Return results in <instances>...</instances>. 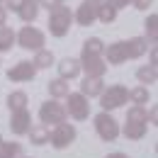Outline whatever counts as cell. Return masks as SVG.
Returning a JSON list of instances; mask_svg holds the SVG:
<instances>
[{
    "instance_id": "cell-1",
    "label": "cell",
    "mask_w": 158,
    "mask_h": 158,
    "mask_svg": "<svg viewBox=\"0 0 158 158\" xmlns=\"http://www.w3.org/2000/svg\"><path fill=\"white\" fill-rule=\"evenodd\" d=\"M71 24H73V12L66 2H51L49 5V32L51 37H66L71 32Z\"/></svg>"
},
{
    "instance_id": "cell-2",
    "label": "cell",
    "mask_w": 158,
    "mask_h": 158,
    "mask_svg": "<svg viewBox=\"0 0 158 158\" xmlns=\"http://www.w3.org/2000/svg\"><path fill=\"white\" fill-rule=\"evenodd\" d=\"M129 102V88L124 85H105L102 95H100V107L102 112H112V110H119Z\"/></svg>"
},
{
    "instance_id": "cell-3",
    "label": "cell",
    "mask_w": 158,
    "mask_h": 158,
    "mask_svg": "<svg viewBox=\"0 0 158 158\" xmlns=\"http://www.w3.org/2000/svg\"><path fill=\"white\" fill-rule=\"evenodd\" d=\"M15 41L20 44V49H24V51H34V54H37V51L44 49L46 37H44L41 29L27 24V27H22V29H20V34H15Z\"/></svg>"
},
{
    "instance_id": "cell-4",
    "label": "cell",
    "mask_w": 158,
    "mask_h": 158,
    "mask_svg": "<svg viewBox=\"0 0 158 158\" xmlns=\"http://www.w3.org/2000/svg\"><path fill=\"white\" fill-rule=\"evenodd\" d=\"M39 119L44 127H49V124H63L66 119H68V114H66V107L61 105L59 100H46V102H41L39 107Z\"/></svg>"
},
{
    "instance_id": "cell-5",
    "label": "cell",
    "mask_w": 158,
    "mask_h": 158,
    "mask_svg": "<svg viewBox=\"0 0 158 158\" xmlns=\"http://www.w3.org/2000/svg\"><path fill=\"white\" fill-rule=\"evenodd\" d=\"M63 107H66V114L71 119H76V122H85L90 117V100L83 98L80 93H68Z\"/></svg>"
},
{
    "instance_id": "cell-6",
    "label": "cell",
    "mask_w": 158,
    "mask_h": 158,
    "mask_svg": "<svg viewBox=\"0 0 158 158\" xmlns=\"http://www.w3.org/2000/svg\"><path fill=\"white\" fill-rule=\"evenodd\" d=\"M76 136H78L76 127L68 124V122H63V124H56V127L49 131V143H51L54 148L63 151V148H68V146L76 141Z\"/></svg>"
},
{
    "instance_id": "cell-7",
    "label": "cell",
    "mask_w": 158,
    "mask_h": 158,
    "mask_svg": "<svg viewBox=\"0 0 158 158\" xmlns=\"http://www.w3.org/2000/svg\"><path fill=\"white\" fill-rule=\"evenodd\" d=\"M93 124H95V131H98V136L102 139V141H114V139L119 136V122L112 117L110 112L95 114Z\"/></svg>"
},
{
    "instance_id": "cell-8",
    "label": "cell",
    "mask_w": 158,
    "mask_h": 158,
    "mask_svg": "<svg viewBox=\"0 0 158 158\" xmlns=\"http://www.w3.org/2000/svg\"><path fill=\"white\" fill-rule=\"evenodd\" d=\"M105 63L107 66H122L124 61H129L127 56V41H112V44H105Z\"/></svg>"
},
{
    "instance_id": "cell-9",
    "label": "cell",
    "mask_w": 158,
    "mask_h": 158,
    "mask_svg": "<svg viewBox=\"0 0 158 158\" xmlns=\"http://www.w3.org/2000/svg\"><path fill=\"white\" fill-rule=\"evenodd\" d=\"M78 61H80V71H85L88 78H102L110 68L102 56H80Z\"/></svg>"
},
{
    "instance_id": "cell-10",
    "label": "cell",
    "mask_w": 158,
    "mask_h": 158,
    "mask_svg": "<svg viewBox=\"0 0 158 158\" xmlns=\"http://www.w3.org/2000/svg\"><path fill=\"white\" fill-rule=\"evenodd\" d=\"M34 76H37V68L32 61H20L7 71V80L12 83H27V80H34Z\"/></svg>"
},
{
    "instance_id": "cell-11",
    "label": "cell",
    "mask_w": 158,
    "mask_h": 158,
    "mask_svg": "<svg viewBox=\"0 0 158 158\" xmlns=\"http://www.w3.org/2000/svg\"><path fill=\"white\" fill-rule=\"evenodd\" d=\"M29 129H32V114H29V110L12 112V117H10V131L15 136H27Z\"/></svg>"
},
{
    "instance_id": "cell-12",
    "label": "cell",
    "mask_w": 158,
    "mask_h": 158,
    "mask_svg": "<svg viewBox=\"0 0 158 158\" xmlns=\"http://www.w3.org/2000/svg\"><path fill=\"white\" fill-rule=\"evenodd\" d=\"M95 10H98V5H93L90 0H83L78 10L73 12V22H78L80 27H90L95 22Z\"/></svg>"
},
{
    "instance_id": "cell-13",
    "label": "cell",
    "mask_w": 158,
    "mask_h": 158,
    "mask_svg": "<svg viewBox=\"0 0 158 158\" xmlns=\"http://www.w3.org/2000/svg\"><path fill=\"white\" fill-rule=\"evenodd\" d=\"M56 68H59V78H61V80H66V83L80 76V61H78V59H71V56L61 59Z\"/></svg>"
},
{
    "instance_id": "cell-14",
    "label": "cell",
    "mask_w": 158,
    "mask_h": 158,
    "mask_svg": "<svg viewBox=\"0 0 158 158\" xmlns=\"http://www.w3.org/2000/svg\"><path fill=\"white\" fill-rule=\"evenodd\" d=\"M102 90H105V80L102 78H83V83H80V95L83 98H100L102 95Z\"/></svg>"
},
{
    "instance_id": "cell-15",
    "label": "cell",
    "mask_w": 158,
    "mask_h": 158,
    "mask_svg": "<svg viewBox=\"0 0 158 158\" xmlns=\"http://www.w3.org/2000/svg\"><path fill=\"white\" fill-rule=\"evenodd\" d=\"M146 131H148V124H139V122H127L124 129H119V134H124L129 141L143 139V136H146Z\"/></svg>"
},
{
    "instance_id": "cell-16",
    "label": "cell",
    "mask_w": 158,
    "mask_h": 158,
    "mask_svg": "<svg viewBox=\"0 0 158 158\" xmlns=\"http://www.w3.org/2000/svg\"><path fill=\"white\" fill-rule=\"evenodd\" d=\"M146 51H148V41L143 37H131L127 41V56L129 59H141Z\"/></svg>"
},
{
    "instance_id": "cell-17",
    "label": "cell",
    "mask_w": 158,
    "mask_h": 158,
    "mask_svg": "<svg viewBox=\"0 0 158 158\" xmlns=\"http://www.w3.org/2000/svg\"><path fill=\"white\" fill-rule=\"evenodd\" d=\"M39 10H41L39 2H34V0H27V2L20 7V12H17V15H20V20L24 22V24H32V22L39 17Z\"/></svg>"
},
{
    "instance_id": "cell-18",
    "label": "cell",
    "mask_w": 158,
    "mask_h": 158,
    "mask_svg": "<svg viewBox=\"0 0 158 158\" xmlns=\"http://www.w3.org/2000/svg\"><path fill=\"white\" fill-rule=\"evenodd\" d=\"M46 90H49V95L51 100H61V98H68V93H71V88H68V83L61 78H54L46 83Z\"/></svg>"
},
{
    "instance_id": "cell-19",
    "label": "cell",
    "mask_w": 158,
    "mask_h": 158,
    "mask_svg": "<svg viewBox=\"0 0 158 158\" xmlns=\"http://www.w3.org/2000/svg\"><path fill=\"white\" fill-rule=\"evenodd\" d=\"M95 20H100L102 24H112V22L117 20V10L105 0V2H100L98 10H95Z\"/></svg>"
},
{
    "instance_id": "cell-20",
    "label": "cell",
    "mask_w": 158,
    "mask_h": 158,
    "mask_svg": "<svg viewBox=\"0 0 158 158\" xmlns=\"http://www.w3.org/2000/svg\"><path fill=\"white\" fill-rule=\"evenodd\" d=\"M20 156H24L20 141H2V136H0V158H20Z\"/></svg>"
},
{
    "instance_id": "cell-21",
    "label": "cell",
    "mask_w": 158,
    "mask_h": 158,
    "mask_svg": "<svg viewBox=\"0 0 158 158\" xmlns=\"http://www.w3.org/2000/svg\"><path fill=\"white\" fill-rule=\"evenodd\" d=\"M102 51H105V41L100 39V37H90V39H85V44H83L80 56H102Z\"/></svg>"
},
{
    "instance_id": "cell-22",
    "label": "cell",
    "mask_w": 158,
    "mask_h": 158,
    "mask_svg": "<svg viewBox=\"0 0 158 158\" xmlns=\"http://www.w3.org/2000/svg\"><path fill=\"white\" fill-rule=\"evenodd\" d=\"M27 93H22V90H12L10 95H7V107H10V112H20V110H27Z\"/></svg>"
},
{
    "instance_id": "cell-23",
    "label": "cell",
    "mask_w": 158,
    "mask_h": 158,
    "mask_svg": "<svg viewBox=\"0 0 158 158\" xmlns=\"http://www.w3.org/2000/svg\"><path fill=\"white\" fill-rule=\"evenodd\" d=\"M49 127H44V124H34L32 129H29V141L34 143V146H44V143H49Z\"/></svg>"
},
{
    "instance_id": "cell-24",
    "label": "cell",
    "mask_w": 158,
    "mask_h": 158,
    "mask_svg": "<svg viewBox=\"0 0 158 158\" xmlns=\"http://www.w3.org/2000/svg\"><path fill=\"white\" fill-rule=\"evenodd\" d=\"M136 78L139 83L146 88V85H156V80H158V68H153V66H141L136 71Z\"/></svg>"
},
{
    "instance_id": "cell-25",
    "label": "cell",
    "mask_w": 158,
    "mask_h": 158,
    "mask_svg": "<svg viewBox=\"0 0 158 158\" xmlns=\"http://www.w3.org/2000/svg\"><path fill=\"white\" fill-rule=\"evenodd\" d=\"M143 29H146V37H143V39L151 41V44H156V41H158V15H156V12H151V15L146 17Z\"/></svg>"
},
{
    "instance_id": "cell-26",
    "label": "cell",
    "mask_w": 158,
    "mask_h": 158,
    "mask_svg": "<svg viewBox=\"0 0 158 158\" xmlns=\"http://www.w3.org/2000/svg\"><path fill=\"white\" fill-rule=\"evenodd\" d=\"M34 68L37 71H44V68H51L54 63H56V59H54V54L49 51V49H41V51H37V56H34Z\"/></svg>"
},
{
    "instance_id": "cell-27",
    "label": "cell",
    "mask_w": 158,
    "mask_h": 158,
    "mask_svg": "<svg viewBox=\"0 0 158 158\" xmlns=\"http://www.w3.org/2000/svg\"><path fill=\"white\" fill-rule=\"evenodd\" d=\"M129 100H131L134 105H141V107H146V105H148V100H151V93H148V88H143V85H136V88H131V90H129Z\"/></svg>"
},
{
    "instance_id": "cell-28",
    "label": "cell",
    "mask_w": 158,
    "mask_h": 158,
    "mask_svg": "<svg viewBox=\"0 0 158 158\" xmlns=\"http://www.w3.org/2000/svg\"><path fill=\"white\" fill-rule=\"evenodd\" d=\"M15 46V29L2 24L0 27V51H10Z\"/></svg>"
},
{
    "instance_id": "cell-29",
    "label": "cell",
    "mask_w": 158,
    "mask_h": 158,
    "mask_svg": "<svg viewBox=\"0 0 158 158\" xmlns=\"http://www.w3.org/2000/svg\"><path fill=\"white\" fill-rule=\"evenodd\" d=\"M146 114L148 110L141 107V105H131L129 112H127V122H139V124H146Z\"/></svg>"
},
{
    "instance_id": "cell-30",
    "label": "cell",
    "mask_w": 158,
    "mask_h": 158,
    "mask_svg": "<svg viewBox=\"0 0 158 158\" xmlns=\"http://www.w3.org/2000/svg\"><path fill=\"white\" fill-rule=\"evenodd\" d=\"M24 2H27V0H5L2 7H5V10H12V12H20V7L24 5Z\"/></svg>"
},
{
    "instance_id": "cell-31",
    "label": "cell",
    "mask_w": 158,
    "mask_h": 158,
    "mask_svg": "<svg viewBox=\"0 0 158 158\" xmlns=\"http://www.w3.org/2000/svg\"><path fill=\"white\" fill-rule=\"evenodd\" d=\"M131 2H134V7H136V10H143V12L153 5V0H131Z\"/></svg>"
},
{
    "instance_id": "cell-32",
    "label": "cell",
    "mask_w": 158,
    "mask_h": 158,
    "mask_svg": "<svg viewBox=\"0 0 158 158\" xmlns=\"http://www.w3.org/2000/svg\"><path fill=\"white\" fill-rule=\"evenodd\" d=\"M107 2H110V5H112V7H114V10L119 12V10H122V7H127L131 0H107Z\"/></svg>"
},
{
    "instance_id": "cell-33",
    "label": "cell",
    "mask_w": 158,
    "mask_h": 158,
    "mask_svg": "<svg viewBox=\"0 0 158 158\" xmlns=\"http://www.w3.org/2000/svg\"><path fill=\"white\" fill-rule=\"evenodd\" d=\"M148 66L158 68V51H156V46H151V63H148Z\"/></svg>"
},
{
    "instance_id": "cell-34",
    "label": "cell",
    "mask_w": 158,
    "mask_h": 158,
    "mask_svg": "<svg viewBox=\"0 0 158 158\" xmlns=\"http://www.w3.org/2000/svg\"><path fill=\"white\" fill-rule=\"evenodd\" d=\"M5 22H7V10H5L2 5H0V27H2Z\"/></svg>"
},
{
    "instance_id": "cell-35",
    "label": "cell",
    "mask_w": 158,
    "mask_h": 158,
    "mask_svg": "<svg viewBox=\"0 0 158 158\" xmlns=\"http://www.w3.org/2000/svg\"><path fill=\"white\" fill-rule=\"evenodd\" d=\"M105 158H129V156H127V153H119V151H117V153H107Z\"/></svg>"
},
{
    "instance_id": "cell-36",
    "label": "cell",
    "mask_w": 158,
    "mask_h": 158,
    "mask_svg": "<svg viewBox=\"0 0 158 158\" xmlns=\"http://www.w3.org/2000/svg\"><path fill=\"white\" fill-rule=\"evenodd\" d=\"M90 2H93V5H100V2H105V0H90Z\"/></svg>"
},
{
    "instance_id": "cell-37",
    "label": "cell",
    "mask_w": 158,
    "mask_h": 158,
    "mask_svg": "<svg viewBox=\"0 0 158 158\" xmlns=\"http://www.w3.org/2000/svg\"><path fill=\"white\" fill-rule=\"evenodd\" d=\"M51 2H66V0H51Z\"/></svg>"
},
{
    "instance_id": "cell-38",
    "label": "cell",
    "mask_w": 158,
    "mask_h": 158,
    "mask_svg": "<svg viewBox=\"0 0 158 158\" xmlns=\"http://www.w3.org/2000/svg\"><path fill=\"white\" fill-rule=\"evenodd\" d=\"M20 158H32V156H20Z\"/></svg>"
},
{
    "instance_id": "cell-39",
    "label": "cell",
    "mask_w": 158,
    "mask_h": 158,
    "mask_svg": "<svg viewBox=\"0 0 158 158\" xmlns=\"http://www.w3.org/2000/svg\"><path fill=\"white\" fill-rule=\"evenodd\" d=\"M2 2H5V0H0V5H2Z\"/></svg>"
}]
</instances>
